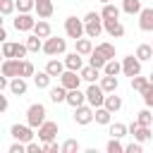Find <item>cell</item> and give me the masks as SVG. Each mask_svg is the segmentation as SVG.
Returning <instances> with one entry per match:
<instances>
[{"label": "cell", "instance_id": "cell-1", "mask_svg": "<svg viewBox=\"0 0 153 153\" xmlns=\"http://www.w3.org/2000/svg\"><path fill=\"white\" fill-rule=\"evenodd\" d=\"M84 24H86V36H88V38H98V36L105 31L103 17H100L98 12H88V14L84 17Z\"/></svg>", "mask_w": 153, "mask_h": 153}, {"label": "cell", "instance_id": "cell-2", "mask_svg": "<svg viewBox=\"0 0 153 153\" xmlns=\"http://www.w3.org/2000/svg\"><path fill=\"white\" fill-rule=\"evenodd\" d=\"M65 33H67V38H81V36H86V24H84V19H76V17H67L65 19Z\"/></svg>", "mask_w": 153, "mask_h": 153}, {"label": "cell", "instance_id": "cell-3", "mask_svg": "<svg viewBox=\"0 0 153 153\" xmlns=\"http://www.w3.org/2000/svg\"><path fill=\"white\" fill-rule=\"evenodd\" d=\"M65 50H67V41H65V38H60V36H48V38L43 41V53H45V55H50V57L62 55Z\"/></svg>", "mask_w": 153, "mask_h": 153}, {"label": "cell", "instance_id": "cell-4", "mask_svg": "<svg viewBox=\"0 0 153 153\" xmlns=\"http://www.w3.org/2000/svg\"><path fill=\"white\" fill-rule=\"evenodd\" d=\"M26 122H29L33 129H38V127L45 122V105H43V103L29 105V110H26Z\"/></svg>", "mask_w": 153, "mask_h": 153}, {"label": "cell", "instance_id": "cell-5", "mask_svg": "<svg viewBox=\"0 0 153 153\" xmlns=\"http://www.w3.org/2000/svg\"><path fill=\"white\" fill-rule=\"evenodd\" d=\"M105 91H103V86L100 84H88V88H86V103L88 105H93V108H100L103 103H105Z\"/></svg>", "mask_w": 153, "mask_h": 153}, {"label": "cell", "instance_id": "cell-6", "mask_svg": "<svg viewBox=\"0 0 153 153\" xmlns=\"http://www.w3.org/2000/svg\"><path fill=\"white\" fill-rule=\"evenodd\" d=\"M93 120H96V108H93V105L84 103V105L74 108V122H76V124L86 127V124H91Z\"/></svg>", "mask_w": 153, "mask_h": 153}, {"label": "cell", "instance_id": "cell-7", "mask_svg": "<svg viewBox=\"0 0 153 153\" xmlns=\"http://www.w3.org/2000/svg\"><path fill=\"white\" fill-rule=\"evenodd\" d=\"M10 134H12L14 141H24V143L33 141V127H31L29 122H26V124H12Z\"/></svg>", "mask_w": 153, "mask_h": 153}, {"label": "cell", "instance_id": "cell-8", "mask_svg": "<svg viewBox=\"0 0 153 153\" xmlns=\"http://www.w3.org/2000/svg\"><path fill=\"white\" fill-rule=\"evenodd\" d=\"M22 62L24 60H19V57H5L2 60V67H0V72L5 74V76H22Z\"/></svg>", "mask_w": 153, "mask_h": 153}, {"label": "cell", "instance_id": "cell-9", "mask_svg": "<svg viewBox=\"0 0 153 153\" xmlns=\"http://www.w3.org/2000/svg\"><path fill=\"white\" fill-rule=\"evenodd\" d=\"M122 74L124 76H136V74H141V60L136 57V55H127L124 60H122Z\"/></svg>", "mask_w": 153, "mask_h": 153}, {"label": "cell", "instance_id": "cell-10", "mask_svg": "<svg viewBox=\"0 0 153 153\" xmlns=\"http://www.w3.org/2000/svg\"><path fill=\"white\" fill-rule=\"evenodd\" d=\"M55 136H57V122L45 120V122L38 127V141H41V143H48V141H55Z\"/></svg>", "mask_w": 153, "mask_h": 153}, {"label": "cell", "instance_id": "cell-11", "mask_svg": "<svg viewBox=\"0 0 153 153\" xmlns=\"http://www.w3.org/2000/svg\"><path fill=\"white\" fill-rule=\"evenodd\" d=\"M12 24H14V29H17V31L26 33V31H33V26H36V19L31 17V12H19V14H17V19H14Z\"/></svg>", "mask_w": 153, "mask_h": 153}, {"label": "cell", "instance_id": "cell-12", "mask_svg": "<svg viewBox=\"0 0 153 153\" xmlns=\"http://www.w3.org/2000/svg\"><path fill=\"white\" fill-rule=\"evenodd\" d=\"M81 81H84V79H81V74H79V72H74V69H65V72H62V76H60V84H62L67 91H69V88H79V86H81Z\"/></svg>", "mask_w": 153, "mask_h": 153}, {"label": "cell", "instance_id": "cell-13", "mask_svg": "<svg viewBox=\"0 0 153 153\" xmlns=\"http://www.w3.org/2000/svg\"><path fill=\"white\" fill-rule=\"evenodd\" d=\"M129 134H131L136 141H141V143H146V141H151V139H153V134H151V127H141L136 120L129 124Z\"/></svg>", "mask_w": 153, "mask_h": 153}, {"label": "cell", "instance_id": "cell-14", "mask_svg": "<svg viewBox=\"0 0 153 153\" xmlns=\"http://www.w3.org/2000/svg\"><path fill=\"white\" fill-rule=\"evenodd\" d=\"M33 12L38 14V19H50L55 12V5H53V0H36Z\"/></svg>", "mask_w": 153, "mask_h": 153}, {"label": "cell", "instance_id": "cell-15", "mask_svg": "<svg viewBox=\"0 0 153 153\" xmlns=\"http://www.w3.org/2000/svg\"><path fill=\"white\" fill-rule=\"evenodd\" d=\"M26 91H29L26 76H12L10 79V93L12 96H26Z\"/></svg>", "mask_w": 153, "mask_h": 153}, {"label": "cell", "instance_id": "cell-16", "mask_svg": "<svg viewBox=\"0 0 153 153\" xmlns=\"http://www.w3.org/2000/svg\"><path fill=\"white\" fill-rule=\"evenodd\" d=\"M103 26H105V31H108L112 38H122V36H124V26H122L120 19H103Z\"/></svg>", "mask_w": 153, "mask_h": 153}, {"label": "cell", "instance_id": "cell-17", "mask_svg": "<svg viewBox=\"0 0 153 153\" xmlns=\"http://www.w3.org/2000/svg\"><path fill=\"white\" fill-rule=\"evenodd\" d=\"M139 29L141 31H153V7H143L139 12Z\"/></svg>", "mask_w": 153, "mask_h": 153}, {"label": "cell", "instance_id": "cell-18", "mask_svg": "<svg viewBox=\"0 0 153 153\" xmlns=\"http://www.w3.org/2000/svg\"><path fill=\"white\" fill-rule=\"evenodd\" d=\"M65 67H67V69L79 72V69L84 67V55H81V53H76V50H74V53H67V55H65Z\"/></svg>", "mask_w": 153, "mask_h": 153}, {"label": "cell", "instance_id": "cell-19", "mask_svg": "<svg viewBox=\"0 0 153 153\" xmlns=\"http://www.w3.org/2000/svg\"><path fill=\"white\" fill-rule=\"evenodd\" d=\"M84 103H86V91H81V88H69V91H67V105L79 108V105H84Z\"/></svg>", "mask_w": 153, "mask_h": 153}, {"label": "cell", "instance_id": "cell-20", "mask_svg": "<svg viewBox=\"0 0 153 153\" xmlns=\"http://www.w3.org/2000/svg\"><path fill=\"white\" fill-rule=\"evenodd\" d=\"M65 69H67V67H65V60H57V57H50L48 65H45V72H48L50 76H62Z\"/></svg>", "mask_w": 153, "mask_h": 153}, {"label": "cell", "instance_id": "cell-21", "mask_svg": "<svg viewBox=\"0 0 153 153\" xmlns=\"http://www.w3.org/2000/svg\"><path fill=\"white\" fill-rule=\"evenodd\" d=\"M100 72H103V69H98V67H93V65H86V67H81V69H79L81 79H84V81H88V84H93L96 79H100Z\"/></svg>", "mask_w": 153, "mask_h": 153}, {"label": "cell", "instance_id": "cell-22", "mask_svg": "<svg viewBox=\"0 0 153 153\" xmlns=\"http://www.w3.org/2000/svg\"><path fill=\"white\" fill-rule=\"evenodd\" d=\"M74 50H76V53H81L84 57H86V55H91V53H93V43H91V38H88V36H86V38H84V36H81V38H76V41H74Z\"/></svg>", "mask_w": 153, "mask_h": 153}, {"label": "cell", "instance_id": "cell-23", "mask_svg": "<svg viewBox=\"0 0 153 153\" xmlns=\"http://www.w3.org/2000/svg\"><path fill=\"white\" fill-rule=\"evenodd\" d=\"M100 86H103L105 93H115L117 86H120V79L112 76V74H103V76H100Z\"/></svg>", "mask_w": 153, "mask_h": 153}, {"label": "cell", "instance_id": "cell-24", "mask_svg": "<svg viewBox=\"0 0 153 153\" xmlns=\"http://www.w3.org/2000/svg\"><path fill=\"white\" fill-rule=\"evenodd\" d=\"M33 33H36V36H41V38H48V36H53L50 22H48V19H38V22H36V26H33Z\"/></svg>", "mask_w": 153, "mask_h": 153}, {"label": "cell", "instance_id": "cell-25", "mask_svg": "<svg viewBox=\"0 0 153 153\" xmlns=\"http://www.w3.org/2000/svg\"><path fill=\"white\" fill-rule=\"evenodd\" d=\"M50 100L57 105V103H67V88L60 84V86H53L50 88Z\"/></svg>", "mask_w": 153, "mask_h": 153}, {"label": "cell", "instance_id": "cell-26", "mask_svg": "<svg viewBox=\"0 0 153 153\" xmlns=\"http://www.w3.org/2000/svg\"><path fill=\"white\" fill-rule=\"evenodd\" d=\"M43 41H45V38H41V36H36V33H31L24 43H26L29 53H38V50H43Z\"/></svg>", "mask_w": 153, "mask_h": 153}, {"label": "cell", "instance_id": "cell-27", "mask_svg": "<svg viewBox=\"0 0 153 153\" xmlns=\"http://www.w3.org/2000/svg\"><path fill=\"white\" fill-rule=\"evenodd\" d=\"M50 74L43 69V72H36L33 74V84H36V88H50Z\"/></svg>", "mask_w": 153, "mask_h": 153}, {"label": "cell", "instance_id": "cell-28", "mask_svg": "<svg viewBox=\"0 0 153 153\" xmlns=\"http://www.w3.org/2000/svg\"><path fill=\"white\" fill-rule=\"evenodd\" d=\"M100 17L103 19H120V7H115L112 2H105L100 10Z\"/></svg>", "mask_w": 153, "mask_h": 153}, {"label": "cell", "instance_id": "cell-29", "mask_svg": "<svg viewBox=\"0 0 153 153\" xmlns=\"http://www.w3.org/2000/svg\"><path fill=\"white\" fill-rule=\"evenodd\" d=\"M103 105H105V108H108L110 112H117V110L122 108V98H120V96H115V93H108V96H105V103H103Z\"/></svg>", "mask_w": 153, "mask_h": 153}, {"label": "cell", "instance_id": "cell-30", "mask_svg": "<svg viewBox=\"0 0 153 153\" xmlns=\"http://www.w3.org/2000/svg\"><path fill=\"white\" fill-rule=\"evenodd\" d=\"M96 122H98V124H110V122H112V112H110L105 105L96 108Z\"/></svg>", "mask_w": 153, "mask_h": 153}, {"label": "cell", "instance_id": "cell-31", "mask_svg": "<svg viewBox=\"0 0 153 153\" xmlns=\"http://www.w3.org/2000/svg\"><path fill=\"white\" fill-rule=\"evenodd\" d=\"M108 127H110V136L122 139V136H127V134H129V124H122V122H115V124H112V122H110Z\"/></svg>", "mask_w": 153, "mask_h": 153}, {"label": "cell", "instance_id": "cell-32", "mask_svg": "<svg viewBox=\"0 0 153 153\" xmlns=\"http://www.w3.org/2000/svg\"><path fill=\"white\" fill-rule=\"evenodd\" d=\"M143 7H141V0H122V12L127 14H139Z\"/></svg>", "mask_w": 153, "mask_h": 153}, {"label": "cell", "instance_id": "cell-33", "mask_svg": "<svg viewBox=\"0 0 153 153\" xmlns=\"http://www.w3.org/2000/svg\"><path fill=\"white\" fill-rule=\"evenodd\" d=\"M141 62H146V60H151L153 57V45H148V43H141L139 48H136V53H134Z\"/></svg>", "mask_w": 153, "mask_h": 153}, {"label": "cell", "instance_id": "cell-34", "mask_svg": "<svg viewBox=\"0 0 153 153\" xmlns=\"http://www.w3.org/2000/svg\"><path fill=\"white\" fill-rule=\"evenodd\" d=\"M136 122H139L141 127H151V124H153V115H151L148 105H146L143 110H139V112H136Z\"/></svg>", "mask_w": 153, "mask_h": 153}, {"label": "cell", "instance_id": "cell-35", "mask_svg": "<svg viewBox=\"0 0 153 153\" xmlns=\"http://www.w3.org/2000/svg\"><path fill=\"white\" fill-rule=\"evenodd\" d=\"M120 72H122V62H117L115 57H112V60H108V62H105V67H103V74H112V76H117Z\"/></svg>", "mask_w": 153, "mask_h": 153}, {"label": "cell", "instance_id": "cell-36", "mask_svg": "<svg viewBox=\"0 0 153 153\" xmlns=\"http://www.w3.org/2000/svg\"><path fill=\"white\" fill-rule=\"evenodd\" d=\"M105 62H108V57H105V55H100V53L93 48V53H91V57H88V65H93V67L103 69V67H105Z\"/></svg>", "mask_w": 153, "mask_h": 153}, {"label": "cell", "instance_id": "cell-37", "mask_svg": "<svg viewBox=\"0 0 153 153\" xmlns=\"http://www.w3.org/2000/svg\"><path fill=\"white\" fill-rule=\"evenodd\" d=\"M148 84H151V81H148V76H141V74L131 76V88H134V91H139V93H141V91H143Z\"/></svg>", "mask_w": 153, "mask_h": 153}, {"label": "cell", "instance_id": "cell-38", "mask_svg": "<svg viewBox=\"0 0 153 153\" xmlns=\"http://www.w3.org/2000/svg\"><path fill=\"white\" fill-rule=\"evenodd\" d=\"M105 151H108V153H124V146H122V141H120L117 136H110Z\"/></svg>", "mask_w": 153, "mask_h": 153}, {"label": "cell", "instance_id": "cell-39", "mask_svg": "<svg viewBox=\"0 0 153 153\" xmlns=\"http://www.w3.org/2000/svg\"><path fill=\"white\" fill-rule=\"evenodd\" d=\"M96 50H98L100 55H105L108 60H112V57H115V45H112V43H98V45H96Z\"/></svg>", "mask_w": 153, "mask_h": 153}, {"label": "cell", "instance_id": "cell-40", "mask_svg": "<svg viewBox=\"0 0 153 153\" xmlns=\"http://www.w3.org/2000/svg\"><path fill=\"white\" fill-rule=\"evenodd\" d=\"M14 10H17V2L14 0H0V14L2 17H10Z\"/></svg>", "mask_w": 153, "mask_h": 153}, {"label": "cell", "instance_id": "cell-41", "mask_svg": "<svg viewBox=\"0 0 153 153\" xmlns=\"http://www.w3.org/2000/svg\"><path fill=\"white\" fill-rule=\"evenodd\" d=\"M81 146H79V141L76 139H67V141H62V153H76Z\"/></svg>", "mask_w": 153, "mask_h": 153}, {"label": "cell", "instance_id": "cell-42", "mask_svg": "<svg viewBox=\"0 0 153 153\" xmlns=\"http://www.w3.org/2000/svg\"><path fill=\"white\" fill-rule=\"evenodd\" d=\"M17 2V12H31L36 7V0H14Z\"/></svg>", "mask_w": 153, "mask_h": 153}, {"label": "cell", "instance_id": "cell-43", "mask_svg": "<svg viewBox=\"0 0 153 153\" xmlns=\"http://www.w3.org/2000/svg\"><path fill=\"white\" fill-rule=\"evenodd\" d=\"M14 50H17V43L2 41V57H14Z\"/></svg>", "mask_w": 153, "mask_h": 153}, {"label": "cell", "instance_id": "cell-44", "mask_svg": "<svg viewBox=\"0 0 153 153\" xmlns=\"http://www.w3.org/2000/svg\"><path fill=\"white\" fill-rule=\"evenodd\" d=\"M141 96H143V103H146L148 108H153V84H148V86L141 91Z\"/></svg>", "mask_w": 153, "mask_h": 153}, {"label": "cell", "instance_id": "cell-45", "mask_svg": "<svg viewBox=\"0 0 153 153\" xmlns=\"http://www.w3.org/2000/svg\"><path fill=\"white\" fill-rule=\"evenodd\" d=\"M33 74H36V67H33V62L24 60V62H22V76H33Z\"/></svg>", "mask_w": 153, "mask_h": 153}, {"label": "cell", "instance_id": "cell-46", "mask_svg": "<svg viewBox=\"0 0 153 153\" xmlns=\"http://www.w3.org/2000/svg\"><path fill=\"white\" fill-rule=\"evenodd\" d=\"M43 151L45 153H62V146H57L55 141H48V143H43Z\"/></svg>", "mask_w": 153, "mask_h": 153}, {"label": "cell", "instance_id": "cell-47", "mask_svg": "<svg viewBox=\"0 0 153 153\" xmlns=\"http://www.w3.org/2000/svg\"><path fill=\"white\" fill-rule=\"evenodd\" d=\"M10 153H26V143L24 141H14L10 146Z\"/></svg>", "mask_w": 153, "mask_h": 153}, {"label": "cell", "instance_id": "cell-48", "mask_svg": "<svg viewBox=\"0 0 153 153\" xmlns=\"http://www.w3.org/2000/svg\"><path fill=\"white\" fill-rule=\"evenodd\" d=\"M124 153H143V148H141V141H136V143H129V146H124Z\"/></svg>", "mask_w": 153, "mask_h": 153}, {"label": "cell", "instance_id": "cell-49", "mask_svg": "<svg viewBox=\"0 0 153 153\" xmlns=\"http://www.w3.org/2000/svg\"><path fill=\"white\" fill-rule=\"evenodd\" d=\"M41 151H43V143H41V146H38V143H33V141H29V143H26V153H41Z\"/></svg>", "mask_w": 153, "mask_h": 153}, {"label": "cell", "instance_id": "cell-50", "mask_svg": "<svg viewBox=\"0 0 153 153\" xmlns=\"http://www.w3.org/2000/svg\"><path fill=\"white\" fill-rule=\"evenodd\" d=\"M0 91H10V76H0Z\"/></svg>", "mask_w": 153, "mask_h": 153}, {"label": "cell", "instance_id": "cell-51", "mask_svg": "<svg viewBox=\"0 0 153 153\" xmlns=\"http://www.w3.org/2000/svg\"><path fill=\"white\" fill-rule=\"evenodd\" d=\"M10 108V100H7V96H0V112H5Z\"/></svg>", "mask_w": 153, "mask_h": 153}, {"label": "cell", "instance_id": "cell-52", "mask_svg": "<svg viewBox=\"0 0 153 153\" xmlns=\"http://www.w3.org/2000/svg\"><path fill=\"white\" fill-rule=\"evenodd\" d=\"M0 41H7V29H5V26L0 29Z\"/></svg>", "mask_w": 153, "mask_h": 153}, {"label": "cell", "instance_id": "cell-53", "mask_svg": "<svg viewBox=\"0 0 153 153\" xmlns=\"http://www.w3.org/2000/svg\"><path fill=\"white\" fill-rule=\"evenodd\" d=\"M148 81H151V84H153V72H151V74H148Z\"/></svg>", "mask_w": 153, "mask_h": 153}, {"label": "cell", "instance_id": "cell-54", "mask_svg": "<svg viewBox=\"0 0 153 153\" xmlns=\"http://www.w3.org/2000/svg\"><path fill=\"white\" fill-rule=\"evenodd\" d=\"M98 2H103V5H105V2H112V0H98Z\"/></svg>", "mask_w": 153, "mask_h": 153}, {"label": "cell", "instance_id": "cell-55", "mask_svg": "<svg viewBox=\"0 0 153 153\" xmlns=\"http://www.w3.org/2000/svg\"><path fill=\"white\" fill-rule=\"evenodd\" d=\"M151 62H153V57H151Z\"/></svg>", "mask_w": 153, "mask_h": 153}]
</instances>
